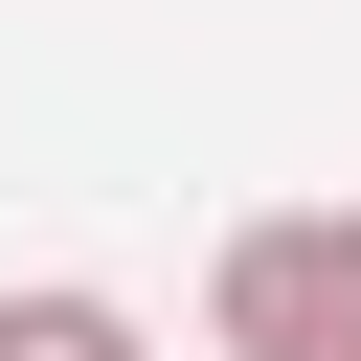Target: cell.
<instances>
[{"label": "cell", "instance_id": "cell-1", "mask_svg": "<svg viewBox=\"0 0 361 361\" xmlns=\"http://www.w3.org/2000/svg\"><path fill=\"white\" fill-rule=\"evenodd\" d=\"M203 338L226 361H361V203H248L203 271Z\"/></svg>", "mask_w": 361, "mask_h": 361}, {"label": "cell", "instance_id": "cell-2", "mask_svg": "<svg viewBox=\"0 0 361 361\" xmlns=\"http://www.w3.org/2000/svg\"><path fill=\"white\" fill-rule=\"evenodd\" d=\"M0 361H158V316L90 293V271H23V293H0Z\"/></svg>", "mask_w": 361, "mask_h": 361}]
</instances>
